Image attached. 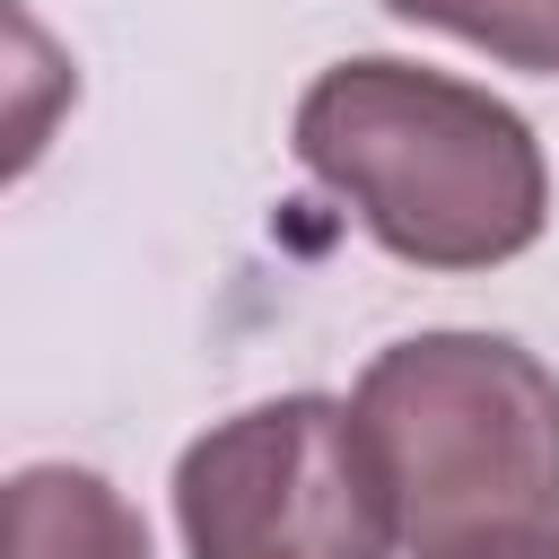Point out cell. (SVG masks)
Listing matches in <instances>:
<instances>
[{
  "instance_id": "6da1fadb",
  "label": "cell",
  "mask_w": 559,
  "mask_h": 559,
  "mask_svg": "<svg viewBox=\"0 0 559 559\" xmlns=\"http://www.w3.org/2000/svg\"><path fill=\"white\" fill-rule=\"evenodd\" d=\"M288 148L411 271H498L550 227L533 122L507 96L402 52H349L314 70Z\"/></svg>"
},
{
  "instance_id": "3957f363",
  "label": "cell",
  "mask_w": 559,
  "mask_h": 559,
  "mask_svg": "<svg viewBox=\"0 0 559 559\" xmlns=\"http://www.w3.org/2000/svg\"><path fill=\"white\" fill-rule=\"evenodd\" d=\"M183 559H393V480L332 393H271L175 454Z\"/></svg>"
},
{
  "instance_id": "277c9868",
  "label": "cell",
  "mask_w": 559,
  "mask_h": 559,
  "mask_svg": "<svg viewBox=\"0 0 559 559\" xmlns=\"http://www.w3.org/2000/svg\"><path fill=\"white\" fill-rule=\"evenodd\" d=\"M9 559H148V524L87 463H26L9 480Z\"/></svg>"
},
{
  "instance_id": "8992f818",
  "label": "cell",
  "mask_w": 559,
  "mask_h": 559,
  "mask_svg": "<svg viewBox=\"0 0 559 559\" xmlns=\"http://www.w3.org/2000/svg\"><path fill=\"white\" fill-rule=\"evenodd\" d=\"M419 559H559V524H515V533H472V542H445V550H419Z\"/></svg>"
},
{
  "instance_id": "7a4b0ae2",
  "label": "cell",
  "mask_w": 559,
  "mask_h": 559,
  "mask_svg": "<svg viewBox=\"0 0 559 559\" xmlns=\"http://www.w3.org/2000/svg\"><path fill=\"white\" fill-rule=\"evenodd\" d=\"M411 550L559 524V376L507 332H411L349 393Z\"/></svg>"
},
{
  "instance_id": "5b68a950",
  "label": "cell",
  "mask_w": 559,
  "mask_h": 559,
  "mask_svg": "<svg viewBox=\"0 0 559 559\" xmlns=\"http://www.w3.org/2000/svg\"><path fill=\"white\" fill-rule=\"evenodd\" d=\"M411 26H445L463 44H480L507 70L559 79V0H384Z\"/></svg>"
}]
</instances>
